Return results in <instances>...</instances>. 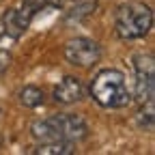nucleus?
<instances>
[{
    "label": "nucleus",
    "instance_id": "nucleus-1",
    "mask_svg": "<svg viewBox=\"0 0 155 155\" xmlns=\"http://www.w3.org/2000/svg\"><path fill=\"white\" fill-rule=\"evenodd\" d=\"M30 136L37 142H52V140L80 142L88 136V125L80 114L58 112L45 116V119H37L30 125Z\"/></svg>",
    "mask_w": 155,
    "mask_h": 155
},
{
    "label": "nucleus",
    "instance_id": "nucleus-2",
    "mask_svg": "<svg viewBox=\"0 0 155 155\" xmlns=\"http://www.w3.org/2000/svg\"><path fill=\"white\" fill-rule=\"evenodd\" d=\"M91 97L97 106L106 110H119L131 104V91L127 88V78L121 69H101L91 82Z\"/></svg>",
    "mask_w": 155,
    "mask_h": 155
},
{
    "label": "nucleus",
    "instance_id": "nucleus-3",
    "mask_svg": "<svg viewBox=\"0 0 155 155\" xmlns=\"http://www.w3.org/2000/svg\"><path fill=\"white\" fill-rule=\"evenodd\" d=\"M153 28V11L144 2H123L114 13V30L123 41L144 39Z\"/></svg>",
    "mask_w": 155,
    "mask_h": 155
},
{
    "label": "nucleus",
    "instance_id": "nucleus-4",
    "mask_svg": "<svg viewBox=\"0 0 155 155\" xmlns=\"http://www.w3.org/2000/svg\"><path fill=\"white\" fill-rule=\"evenodd\" d=\"M134 63V93L131 97H136L140 104L153 99V93H155V58L153 54H136L131 58Z\"/></svg>",
    "mask_w": 155,
    "mask_h": 155
},
{
    "label": "nucleus",
    "instance_id": "nucleus-5",
    "mask_svg": "<svg viewBox=\"0 0 155 155\" xmlns=\"http://www.w3.org/2000/svg\"><path fill=\"white\" fill-rule=\"evenodd\" d=\"M101 58V48L95 39L88 37H75L65 43V61L73 67L88 69L99 63Z\"/></svg>",
    "mask_w": 155,
    "mask_h": 155
},
{
    "label": "nucleus",
    "instance_id": "nucleus-6",
    "mask_svg": "<svg viewBox=\"0 0 155 155\" xmlns=\"http://www.w3.org/2000/svg\"><path fill=\"white\" fill-rule=\"evenodd\" d=\"M24 32L26 28L19 22L15 9H9L5 15H0V48L2 50H9L13 43H17Z\"/></svg>",
    "mask_w": 155,
    "mask_h": 155
},
{
    "label": "nucleus",
    "instance_id": "nucleus-7",
    "mask_svg": "<svg viewBox=\"0 0 155 155\" xmlns=\"http://www.w3.org/2000/svg\"><path fill=\"white\" fill-rule=\"evenodd\" d=\"M82 97H84V88H82V82L78 80L75 75H65L63 80L54 86V99L58 104L71 106V104H78Z\"/></svg>",
    "mask_w": 155,
    "mask_h": 155
},
{
    "label": "nucleus",
    "instance_id": "nucleus-8",
    "mask_svg": "<svg viewBox=\"0 0 155 155\" xmlns=\"http://www.w3.org/2000/svg\"><path fill=\"white\" fill-rule=\"evenodd\" d=\"M58 5H61V0H22V5L15 9V13L19 17V22H22V26L28 30V26L32 24V19L41 13L43 9L58 7Z\"/></svg>",
    "mask_w": 155,
    "mask_h": 155
},
{
    "label": "nucleus",
    "instance_id": "nucleus-9",
    "mask_svg": "<svg viewBox=\"0 0 155 155\" xmlns=\"http://www.w3.org/2000/svg\"><path fill=\"white\" fill-rule=\"evenodd\" d=\"M28 153H32V155H71V153H75V147H73V142L52 140V142H39V144H35Z\"/></svg>",
    "mask_w": 155,
    "mask_h": 155
},
{
    "label": "nucleus",
    "instance_id": "nucleus-10",
    "mask_svg": "<svg viewBox=\"0 0 155 155\" xmlns=\"http://www.w3.org/2000/svg\"><path fill=\"white\" fill-rule=\"evenodd\" d=\"M43 99H45V95H43V91L39 88V86H32V84H28V86H24L22 91H19V104H22L24 108H39L43 104Z\"/></svg>",
    "mask_w": 155,
    "mask_h": 155
},
{
    "label": "nucleus",
    "instance_id": "nucleus-11",
    "mask_svg": "<svg viewBox=\"0 0 155 155\" xmlns=\"http://www.w3.org/2000/svg\"><path fill=\"white\" fill-rule=\"evenodd\" d=\"M138 125L142 129H151L153 127V99L142 101V108L138 112Z\"/></svg>",
    "mask_w": 155,
    "mask_h": 155
},
{
    "label": "nucleus",
    "instance_id": "nucleus-12",
    "mask_svg": "<svg viewBox=\"0 0 155 155\" xmlns=\"http://www.w3.org/2000/svg\"><path fill=\"white\" fill-rule=\"evenodd\" d=\"M9 65H11V54H9L7 50L0 48V75H2V73L9 69Z\"/></svg>",
    "mask_w": 155,
    "mask_h": 155
},
{
    "label": "nucleus",
    "instance_id": "nucleus-13",
    "mask_svg": "<svg viewBox=\"0 0 155 155\" xmlns=\"http://www.w3.org/2000/svg\"><path fill=\"white\" fill-rule=\"evenodd\" d=\"M0 142H2V138H0Z\"/></svg>",
    "mask_w": 155,
    "mask_h": 155
}]
</instances>
